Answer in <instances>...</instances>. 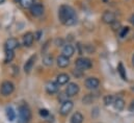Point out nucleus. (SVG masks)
<instances>
[{"instance_id": "21", "label": "nucleus", "mask_w": 134, "mask_h": 123, "mask_svg": "<svg viewBox=\"0 0 134 123\" xmlns=\"http://www.w3.org/2000/svg\"><path fill=\"white\" fill-rule=\"evenodd\" d=\"M43 63H44V65H46V66H52L53 65V58L50 55V54H47V53H45V55H44V58H43Z\"/></svg>"}, {"instance_id": "8", "label": "nucleus", "mask_w": 134, "mask_h": 123, "mask_svg": "<svg viewBox=\"0 0 134 123\" xmlns=\"http://www.w3.org/2000/svg\"><path fill=\"white\" fill-rule=\"evenodd\" d=\"M100 85V80L97 77H88L85 80V87L90 90H96Z\"/></svg>"}, {"instance_id": "14", "label": "nucleus", "mask_w": 134, "mask_h": 123, "mask_svg": "<svg viewBox=\"0 0 134 123\" xmlns=\"http://www.w3.org/2000/svg\"><path fill=\"white\" fill-rule=\"evenodd\" d=\"M34 41V34L32 32H26L24 35H23V44L27 47L31 46L32 43Z\"/></svg>"}, {"instance_id": "1", "label": "nucleus", "mask_w": 134, "mask_h": 123, "mask_svg": "<svg viewBox=\"0 0 134 123\" xmlns=\"http://www.w3.org/2000/svg\"><path fill=\"white\" fill-rule=\"evenodd\" d=\"M58 18H59V21L66 26H72V25L77 23L76 12L70 5H62L59 7Z\"/></svg>"}, {"instance_id": "38", "label": "nucleus", "mask_w": 134, "mask_h": 123, "mask_svg": "<svg viewBox=\"0 0 134 123\" xmlns=\"http://www.w3.org/2000/svg\"><path fill=\"white\" fill-rule=\"evenodd\" d=\"M104 1H105V2H106V1H107V0H104Z\"/></svg>"}, {"instance_id": "31", "label": "nucleus", "mask_w": 134, "mask_h": 123, "mask_svg": "<svg viewBox=\"0 0 134 123\" xmlns=\"http://www.w3.org/2000/svg\"><path fill=\"white\" fill-rule=\"evenodd\" d=\"M55 43H56V46H63L64 41H63L62 39H57V40L55 41Z\"/></svg>"}, {"instance_id": "7", "label": "nucleus", "mask_w": 134, "mask_h": 123, "mask_svg": "<svg viewBox=\"0 0 134 123\" xmlns=\"http://www.w3.org/2000/svg\"><path fill=\"white\" fill-rule=\"evenodd\" d=\"M79 86L76 83H70L66 89V94L68 97H73L79 93Z\"/></svg>"}, {"instance_id": "20", "label": "nucleus", "mask_w": 134, "mask_h": 123, "mask_svg": "<svg viewBox=\"0 0 134 123\" xmlns=\"http://www.w3.org/2000/svg\"><path fill=\"white\" fill-rule=\"evenodd\" d=\"M6 117L9 121H14L15 118H16V114H15V111L12 106H8L6 107Z\"/></svg>"}, {"instance_id": "6", "label": "nucleus", "mask_w": 134, "mask_h": 123, "mask_svg": "<svg viewBox=\"0 0 134 123\" xmlns=\"http://www.w3.org/2000/svg\"><path fill=\"white\" fill-rule=\"evenodd\" d=\"M102 21L105 23V24H108V25H111L114 21H116L115 19V15L110 12V11H105L102 15Z\"/></svg>"}, {"instance_id": "24", "label": "nucleus", "mask_w": 134, "mask_h": 123, "mask_svg": "<svg viewBox=\"0 0 134 123\" xmlns=\"http://www.w3.org/2000/svg\"><path fill=\"white\" fill-rule=\"evenodd\" d=\"M15 57V53L13 50H5V59H4V62L5 63H9V62L13 61Z\"/></svg>"}, {"instance_id": "30", "label": "nucleus", "mask_w": 134, "mask_h": 123, "mask_svg": "<svg viewBox=\"0 0 134 123\" xmlns=\"http://www.w3.org/2000/svg\"><path fill=\"white\" fill-rule=\"evenodd\" d=\"M129 112L134 114V100L130 103V105H129Z\"/></svg>"}, {"instance_id": "25", "label": "nucleus", "mask_w": 134, "mask_h": 123, "mask_svg": "<svg viewBox=\"0 0 134 123\" xmlns=\"http://www.w3.org/2000/svg\"><path fill=\"white\" fill-rule=\"evenodd\" d=\"M93 101H94V96L92 94H87L82 98V102L84 104H91L93 103Z\"/></svg>"}, {"instance_id": "26", "label": "nucleus", "mask_w": 134, "mask_h": 123, "mask_svg": "<svg viewBox=\"0 0 134 123\" xmlns=\"http://www.w3.org/2000/svg\"><path fill=\"white\" fill-rule=\"evenodd\" d=\"M129 30H130V28H129L128 26L122 27V28H121V31H120V37H121V38H125V37L128 34Z\"/></svg>"}, {"instance_id": "16", "label": "nucleus", "mask_w": 134, "mask_h": 123, "mask_svg": "<svg viewBox=\"0 0 134 123\" xmlns=\"http://www.w3.org/2000/svg\"><path fill=\"white\" fill-rule=\"evenodd\" d=\"M113 106H114V109L118 112L123 111L124 107H125V101H124V99L121 98V97H116L114 99V101H113Z\"/></svg>"}, {"instance_id": "10", "label": "nucleus", "mask_w": 134, "mask_h": 123, "mask_svg": "<svg viewBox=\"0 0 134 123\" xmlns=\"http://www.w3.org/2000/svg\"><path fill=\"white\" fill-rule=\"evenodd\" d=\"M18 45H19V42H18L17 39L9 38V39L6 40V42L4 44V48H5V50H13L14 51L18 47Z\"/></svg>"}, {"instance_id": "22", "label": "nucleus", "mask_w": 134, "mask_h": 123, "mask_svg": "<svg viewBox=\"0 0 134 123\" xmlns=\"http://www.w3.org/2000/svg\"><path fill=\"white\" fill-rule=\"evenodd\" d=\"M20 4L23 8H31V6L34 4V0H21Z\"/></svg>"}, {"instance_id": "3", "label": "nucleus", "mask_w": 134, "mask_h": 123, "mask_svg": "<svg viewBox=\"0 0 134 123\" xmlns=\"http://www.w3.org/2000/svg\"><path fill=\"white\" fill-rule=\"evenodd\" d=\"M75 65L77 67V69H80L81 71L83 70H88L93 67V63L90 59L87 58H79L75 62Z\"/></svg>"}, {"instance_id": "13", "label": "nucleus", "mask_w": 134, "mask_h": 123, "mask_svg": "<svg viewBox=\"0 0 134 123\" xmlns=\"http://www.w3.org/2000/svg\"><path fill=\"white\" fill-rule=\"evenodd\" d=\"M35 60H36V55H31V57L27 60V62H26L25 65H24V71H25V73H30V71H31L32 68H34Z\"/></svg>"}, {"instance_id": "32", "label": "nucleus", "mask_w": 134, "mask_h": 123, "mask_svg": "<svg viewBox=\"0 0 134 123\" xmlns=\"http://www.w3.org/2000/svg\"><path fill=\"white\" fill-rule=\"evenodd\" d=\"M75 70H76V69H75ZM78 71H79V69H77L76 71H73V74H74L76 77H80L81 74H82V73H80V72H78Z\"/></svg>"}, {"instance_id": "9", "label": "nucleus", "mask_w": 134, "mask_h": 123, "mask_svg": "<svg viewBox=\"0 0 134 123\" xmlns=\"http://www.w3.org/2000/svg\"><path fill=\"white\" fill-rule=\"evenodd\" d=\"M44 11H45V8H44L43 4H41V3H34V5L31 6V8H30V13L34 17L42 16L44 14Z\"/></svg>"}, {"instance_id": "33", "label": "nucleus", "mask_w": 134, "mask_h": 123, "mask_svg": "<svg viewBox=\"0 0 134 123\" xmlns=\"http://www.w3.org/2000/svg\"><path fill=\"white\" fill-rule=\"evenodd\" d=\"M41 34H42V32H41V31H37V32H35V33H34V39H36V40H40V38H41Z\"/></svg>"}, {"instance_id": "4", "label": "nucleus", "mask_w": 134, "mask_h": 123, "mask_svg": "<svg viewBox=\"0 0 134 123\" xmlns=\"http://www.w3.org/2000/svg\"><path fill=\"white\" fill-rule=\"evenodd\" d=\"M14 90H15L14 84H13L12 81H9V80H5V81H3L2 85H1L0 93H1V95H3V96H8V95H10L12 93L14 92Z\"/></svg>"}, {"instance_id": "27", "label": "nucleus", "mask_w": 134, "mask_h": 123, "mask_svg": "<svg viewBox=\"0 0 134 123\" xmlns=\"http://www.w3.org/2000/svg\"><path fill=\"white\" fill-rule=\"evenodd\" d=\"M111 27H112L113 30H118V29L121 28V23H120L119 21H114V22L111 24Z\"/></svg>"}, {"instance_id": "19", "label": "nucleus", "mask_w": 134, "mask_h": 123, "mask_svg": "<svg viewBox=\"0 0 134 123\" xmlns=\"http://www.w3.org/2000/svg\"><path fill=\"white\" fill-rule=\"evenodd\" d=\"M118 72H119V74H120L121 78H122L123 80L127 81V74H126V69H125V67H124V65H123L122 63H120V64L118 65Z\"/></svg>"}, {"instance_id": "17", "label": "nucleus", "mask_w": 134, "mask_h": 123, "mask_svg": "<svg viewBox=\"0 0 134 123\" xmlns=\"http://www.w3.org/2000/svg\"><path fill=\"white\" fill-rule=\"evenodd\" d=\"M70 80V76L68 75L67 73H60L57 75L56 77V83L59 85V86H63V85H66L69 83Z\"/></svg>"}, {"instance_id": "15", "label": "nucleus", "mask_w": 134, "mask_h": 123, "mask_svg": "<svg viewBox=\"0 0 134 123\" xmlns=\"http://www.w3.org/2000/svg\"><path fill=\"white\" fill-rule=\"evenodd\" d=\"M56 63H57V66L59 68H67V67H69V65H70V60H69V58L62 54V55H59L57 58Z\"/></svg>"}, {"instance_id": "35", "label": "nucleus", "mask_w": 134, "mask_h": 123, "mask_svg": "<svg viewBox=\"0 0 134 123\" xmlns=\"http://www.w3.org/2000/svg\"><path fill=\"white\" fill-rule=\"evenodd\" d=\"M132 65L134 66V54L132 55Z\"/></svg>"}, {"instance_id": "34", "label": "nucleus", "mask_w": 134, "mask_h": 123, "mask_svg": "<svg viewBox=\"0 0 134 123\" xmlns=\"http://www.w3.org/2000/svg\"><path fill=\"white\" fill-rule=\"evenodd\" d=\"M129 21H130V23L134 26V14L130 17V18H129Z\"/></svg>"}, {"instance_id": "18", "label": "nucleus", "mask_w": 134, "mask_h": 123, "mask_svg": "<svg viewBox=\"0 0 134 123\" xmlns=\"http://www.w3.org/2000/svg\"><path fill=\"white\" fill-rule=\"evenodd\" d=\"M84 120L83 116L81 113L79 112H76L73 114V116L71 117V120H70V123H82Z\"/></svg>"}, {"instance_id": "5", "label": "nucleus", "mask_w": 134, "mask_h": 123, "mask_svg": "<svg viewBox=\"0 0 134 123\" xmlns=\"http://www.w3.org/2000/svg\"><path fill=\"white\" fill-rule=\"evenodd\" d=\"M73 106H74V103L73 101L71 100H65L60 106V110H59V113L60 115L63 116H68L70 114V112L73 110Z\"/></svg>"}, {"instance_id": "23", "label": "nucleus", "mask_w": 134, "mask_h": 123, "mask_svg": "<svg viewBox=\"0 0 134 123\" xmlns=\"http://www.w3.org/2000/svg\"><path fill=\"white\" fill-rule=\"evenodd\" d=\"M113 101H114V98L112 95H106L104 96V99H103V102L106 106H109L111 104H113Z\"/></svg>"}, {"instance_id": "11", "label": "nucleus", "mask_w": 134, "mask_h": 123, "mask_svg": "<svg viewBox=\"0 0 134 123\" xmlns=\"http://www.w3.org/2000/svg\"><path fill=\"white\" fill-rule=\"evenodd\" d=\"M58 90H59V85L57 83H54V81L47 83V85H46V91H47L48 94L53 95V94L58 92Z\"/></svg>"}, {"instance_id": "37", "label": "nucleus", "mask_w": 134, "mask_h": 123, "mask_svg": "<svg viewBox=\"0 0 134 123\" xmlns=\"http://www.w3.org/2000/svg\"><path fill=\"white\" fill-rule=\"evenodd\" d=\"M15 1H16V2H20L21 0H15Z\"/></svg>"}, {"instance_id": "29", "label": "nucleus", "mask_w": 134, "mask_h": 123, "mask_svg": "<svg viewBox=\"0 0 134 123\" xmlns=\"http://www.w3.org/2000/svg\"><path fill=\"white\" fill-rule=\"evenodd\" d=\"M40 115H41L42 117H47V116L49 115V112H48V110H46V109H41V110H40Z\"/></svg>"}, {"instance_id": "2", "label": "nucleus", "mask_w": 134, "mask_h": 123, "mask_svg": "<svg viewBox=\"0 0 134 123\" xmlns=\"http://www.w3.org/2000/svg\"><path fill=\"white\" fill-rule=\"evenodd\" d=\"M31 119V112L27 104L19 106V123H28Z\"/></svg>"}, {"instance_id": "36", "label": "nucleus", "mask_w": 134, "mask_h": 123, "mask_svg": "<svg viewBox=\"0 0 134 123\" xmlns=\"http://www.w3.org/2000/svg\"><path fill=\"white\" fill-rule=\"evenodd\" d=\"M4 1H5V0H0V4H2V3H4Z\"/></svg>"}, {"instance_id": "12", "label": "nucleus", "mask_w": 134, "mask_h": 123, "mask_svg": "<svg viewBox=\"0 0 134 123\" xmlns=\"http://www.w3.org/2000/svg\"><path fill=\"white\" fill-rule=\"evenodd\" d=\"M74 53H75V48H74L73 45L66 44L64 46V48H63V55H65V57H67V58L70 59L71 57L74 55Z\"/></svg>"}, {"instance_id": "28", "label": "nucleus", "mask_w": 134, "mask_h": 123, "mask_svg": "<svg viewBox=\"0 0 134 123\" xmlns=\"http://www.w3.org/2000/svg\"><path fill=\"white\" fill-rule=\"evenodd\" d=\"M84 50L87 52V53H93V52H95V48L94 47H92L91 45H85V47H84Z\"/></svg>"}]
</instances>
